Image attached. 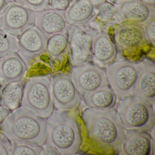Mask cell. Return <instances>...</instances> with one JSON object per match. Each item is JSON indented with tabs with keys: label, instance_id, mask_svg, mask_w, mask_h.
Instances as JSON below:
<instances>
[{
	"label": "cell",
	"instance_id": "1",
	"mask_svg": "<svg viewBox=\"0 0 155 155\" xmlns=\"http://www.w3.org/2000/svg\"><path fill=\"white\" fill-rule=\"evenodd\" d=\"M81 119L88 138L97 148L109 153H121L126 129L117 109L88 107L83 112Z\"/></svg>",
	"mask_w": 155,
	"mask_h": 155
},
{
	"label": "cell",
	"instance_id": "2",
	"mask_svg": "<svg viewBox=\"0 0 155 155\" xmlns=\"http://www.w3.org/2000/svg\"><path fill=\"white\" fill-rule=\"evenodd\" d=\"M1 129L12 142L41 147L47 139L46 119L23 107L10 113Z\"/></svg>",
	"mask_w": 155,
	"mask_h": 155
},
{
	"label": "cell",
	"instance_id": "3",
	"mask_svg": "<svg viewBox=\"0 0 155 155\" xmlns=\"http://www.w3.org/2000/svg\"><path fill=\"white\" fill-rule=\"evenodd\" d=\"M46 142L54 145L61 155H76L83 143L80 124L71 110H54L47 118Z\"/></svg>",
	"mask_w": 155,
	"mask_h": 155
},
{
	"label": "cell",
	"instance_id": "4",
	"mask_svg": "<svg viewBox=\"0 0 155 155\" xmlns=\"http://www.w3.org/2000/svg\"><path fill=\"white\" fill-rule=\"evenodd\" d=\"M118 113L126 130L151 132L155 128V113L153 105L131 95L121 99Z\"/></svg>",
	"mask_w": 155,
	"mask_h": 155
},
{
	"label": "cell",
	"instance_id": "5",
	"mask_svg": "<svg viewBox=\"0 0 155 155\" xmlns=\"http://www.w3.org/2000/svg\"><path fill=\"white\" fill-rule=\"evenodd\" d=\"M112 38L117 52L128 59L141 57L150 47L143 25L123 21L113 27Z\"/></svg>",
	"mask_w": 155,
	"mask_h": 155
},
{
	"label": "cell",
	"instance_id": "6",
	"mask_svg": "<svg viewBox=\"0 0 155 155\" xmlns=\"http://www.w3.org/2000/svg\"><path fill=\"white\" fill-rule=\"evenodd\" d=\"M54 105L49 78L36 76L28 78L23 87L21 107L47 119L53 112Z\"/></svg>",
	"mask_w": 155,
	"mask_h": 155
},
{
	"label": "cell",
	"instance_id": "7",
	"mask_svg": "<svg viewBox=\"0 0 155 155\" xmlns=\"http://www.w3.org/2000/svg\"><path fill=\"white\" fill-rule=\"evenodd\" d=\"M140 62L114 61L106 67L109 84L117 97L124 98L133 95L137 82Z\"/></svg>",
	"mask_w": 155,
	"mask_h": 155
},
{
	"label": "cell",
	"instance_id": "8",
	"mask_svg": "<svg viewBox=\"0 0 155 155\" xmlns=\"http://www.w3.org/2000/svg\"><path fill=\"white\" fill-rule=\"evenodd\" d=\"M71 76L83 99L93 92L109 87L106 69L92 62L73 67Z\"/></svg>",
	"mask_w": 155,
	"mask_h": 155
},
{
	"label": "cell",
	"instance_id": "9",
	"mask_svg": "<svg viewBox=\"0 0 155 155\" xmlns=\"http://www.w3.org/2000/svg\"><path fill=\"white\" fill-rule=\"evenodd\" d=\"M96 32L95 28L85 25L69 26V48L73 67L91 62L93 40Z\"/></svg>",
	"mask_w": 155,
	"mask_h": 155
},
{
	"label": "cell",
	"instance_id": "10",
	"mask_svg": "<svg viewBox=\"0 0 155 155\" xmlns=\"http://www.w3.org/2000/svg\"><path fill=\"white\" fill-rule=\"evenodd\" d=\"M54 104L60 109L72 110L80 105L81 97L71 74L57 73L50 80Z\"/></svg>",
	"mask_w": 155,
	"mask_h": 155
},
{
	"label": "cell",
	"instance_id": "11",
	"mask_svg": "<svg viewBox=\"0 0 155 155\" xmlns=\"http://www.w3.org/2000/svg\"><path fill=\"white\" fill-rule=\"evenodd\" d=\"M35 21V11L15 1L10 2L0 15V28L15 37L34 26Z\"/></svg>",
	"mask_w": 155,
	"mask_h": 155
},
{
	"label": "cell",
	"instance_id": "12",
	"mask_svg": "<svg viewBox=\"0 0 155 155\" xmlns=\"http://www.w3.org/2000/svg\"><path fill=\"white\" fill-rule=\"evenodd\" d=\"M17 40L19 54L28 64L45 52L47 38L35 26L24 31Z\"/></svg>",
	"mask_w": 155,
	"mask_h": 155
},
{
	"label": "cell",
	"instance_id": "13",
	"mask_svg": "<svg viewBox=\"0 0 155 155\" xmlns=\"http://www.w3.org/2000/svg\"><path fill=\"white\" fill-rule=\"evenodd\" d=\"M155 64L145 58L140 61L138 78L133 95L153 105L155 101Z\"/></svg>",
	"mask_w": 155,
	"mask_h": 155
},
{
	"label": "cell",
	"instance_id": "14",
	"mask_svg": "<svg viewBox=\"0 0 155 155\" xmlns=\"http://www.w3.org/2000/svg\"><path fill=\"white\" fill-rule=\"evenodd\" d=\"M117 50L111 35L105 30L97 31L94 37L92 62L106 68L115 61Z\"/></svg>",
	"mask_w": 155,
	"mask_h": 155
},
{
	"label": "cell",
	"instance_id": "15",
	"mask_svg": "<svg viewBox=\"0 0 155 155\" xmlns=\"http://www.w3.org/2000/svg\"><path fill=\"white\" fill-rule=\"evenodd\" d=\"M117 21L144 26L155 16V8L148 6L139 0H131L116 5Z\"/></svg>",
	"mask_w": 155,
	"mask_h": 155
},
{
	"label": "cell",
	"instance_id": "16",
	"mask_svg": "<svg viewBox=\"0 0 155 155\" xmlns=\"http://www.w3.org/2000/svg\"><path fill=\"white\" fill-rule=\"evenodd\" d=\"M35 12V26L47 39L57 33L68 31L69 27L64 18V11L45 9Z\"/></svg>",
	"mask_w": 155,
	"mask_h": 155
},
{
	"label": "cell",
	"instance_id": "17",
	"mask_svg": "<svg viewBox=\"0 0 155 155\" xmlns=\"http://www.w3.org/2000/svg\"><path fill=\"white\" fill-rule=\"evenodd\" d=\"M153 142L151 134L144 131L126 130L121 149L124 155H153Z\"/></svg>",
	"mask_w": 155,
	"mask_h": 155
},
{
	"label": "cell",
	"instance_id": "18",
	"mask_svg": "<svg viewBox=\"0 0 155 155\" xmlns=\"http://www.w3.org/2000/svg\"><path fill=\"white\" fill-rule=\"evenodd\" d=\"M28 71V66L17 51H13L1 59V81L3 84L21 83Z\"/></svg>",
	"mask_w": 155,
	"mask_h": 155
},
{
	"label": "cell",
	"instance_id": "19",
	"mask_svg": "<svg viewBox=\"0 0 155 155\" xmlns=\"http://www.w3.org/2000/svg\"><path fill=\"white\" fill-rule=\"evenodd\" d=\"M97 3L92 0H74L64 11L69 25L84 26L92 21Z\"/></svg>",
	"mask_w": 155,
	"mask_h": 155
},
{
	"label": "cell",
	"instance_id": "20",
	"mask_svg": "<svg viewBox=\"0 0 155 155\" xmlns=\"http://www.w3.org/2000/svg\"><path fill=\"white\" fill-rule=\"evenodd\" d=\"M23 87L21 83H8L0 89V105L12 112L21 107Z\"/></svg>",
	"mask_w": 155,
	"mask_h": 155
},
{
	"label": "cell",
	"instance_id": "21",
	"mask_svg": "<svg viewBox=\"0 0 155 155\" xmlns=\"http://www.w3.org/2000/svg\"><path fill=\"white\" fill-rule=\"evenodd\" d=\"M117 97L109 87L99 89L84 99V104L88 107L98 109L113 108L117 102Z\"/></svg>",
	"mask_w": 155,
	"mask_h": 155
},
{
	"label": "cell",
	"instance_id": "22",
	"mask_svg": "<svg viewBox=\"0 0 155 155\" xmlns=\"http://www.w3.org/2000/svg\"><path fill=\"white\" fill-rule=\"evenodd\" d=\"M68 31L57 33L47 39L45 52L54 60H59L69 48Z\"/></svg>",
	"mask_w": 155,
	"mask_h": 155
},
{
	"label": "cell",
	"instance_id": "23",
	"mask_svg": "<svg viewBox=\"0 0 155 155\" xmlns=\"http://www.w3.org/2000/svg\"><path fill=\"white\" fill-rule=\"evenodd\" d=\"M115 20H117L116 4L109 1H102L97 4L93 21L98 25L104 26L110 24Z\"/></svg>",
	"mask_w": 155,
	"mask_h": 155
},
{
	"label": "cell",
	"instance_id": "24",
	"mask_svg": "<svg viewBox=\"0 0 155 155\" xmlns=\"http://www.w3.org/2000/svg\"><path fill=\"white\" fill-rule=\"evenodd\" d=\"M18 49V40L15 36L0 28V58L2 59Z\"/></svg>",
	"mask_w": 155,
	"mask_h": 155
},
{
	"label": "cell",
	"instance_id": "25",
	"mask_svg": "<svg viewBox=\"0 0 155 155\" xmlns=\"http://www.w3.org/2000/svg\"><path fill=\"white\" fill-rule=\"evenodd\" d=\"M11 155H42V149L41 147L33 146L21 142H12Z\"/></svg>",
	"mask_w": 155,
	"mask_h": 155
},
{
	"label": "cell",
	"instance_id": "26",
	"mask_svg": "<svg viewBox=\"0 0 155 155\" xmlns=\"http://www.w3.org/2000/svg\"><path fill=\"white\" fill-rule=\"evenodd\" d=\"M22 5L35 11H42L48 7V0H15Z\"/></svg>",
	"mask_w": 155,
	"mask_h": 155
},
{
	"label": "cell",
	"instance_id": "27",
	"mask_svg": "<svg viewBox=\"0 0 155 155\" xmlns=\"http://www.w3.org/2000/svg\"><path fill=\"white\" fill-rule=\"evenodd\" d=\"M146 35L150 45L154 47L155 45V16L152 18L144 25Z\"/></svg>",
	"mask_w": 155,
	"mask_h": 155
},
{
	"label": "cell",
	"instance_id": "28",
	"mask_svg": "<svg viewBox=\"0 0 155 155\" xmlns=\"http://www.w3.org/2000/svg\"><path fill=\"white\" fill-rule=\"evenodd\" d=\"M12 142L2 132H0V155H11Z\"/></svg>",
	"mask_w": 155,
	"mask_h": 155
},
{
	"label": "cell",
	"instance_id": "29",
	"mask_svg": "<svg viewBox=\"0 0 155 155\" xmlns=\"http://www.w3.org/2000/svg\"><path fill=\"white\" fill-rule=\"evenodd\" d=\"M71 3V0H48V7L55 11H65Z\"/></svg>",
	"mask_w": 155,
	"mask_h": 155
},
{
	"label": "cell",
	"instance_id": "30",
	"mask_svg": "<svg viewBox=\"0 0 155 155\" xmlns=\"http://www.w3.org/2000/svg\"><path fill=\"white\" fill-rule=\"evenodd\" d=\"M41 147L42 155H61L58 149L51 143L45 142Z\"/></svg>",
	"mask_w": 155,
	"mask_h": 155
},
{
	"label": "cell",
	"instance_id": "31",
	"mask_svg": "<svg viewBox=\"0 0 155 155\" xmlns=\"http://www.w3.org/2000/svg\"><path fill=\"white\" fill-rule=\"evenodd\" d=\"M11 113L6 107L0 105V126L7 119L8 116Z\"/></svg>",
	"mask_w": 155,
	"mask_h": 155
},
{
	"label": "cell",
	"instance_id": "32",
	"mask_svg": "<svg viewBox=\"0 0 155 155\" xmlns=\"http://www.w3.org/2000/svg\"><path fill=\"white\" fill-rule=\"evenodd\" d=\"M9 4L8 0H0V15L7 7Z\"/></svg>",
	"mask_w": 155,
	"mask_h": 155
},
{
	"label": "cell",
	"instance_id": "33",
	"mask_svg": "<svg viewBox=\"0 0 155 155\" xmlns=\"http://www.w3.org/2000/svg\"><path fill=\"white\" fill-rule=\"evenodd\" d=\"M148 6L155 8V0H139Z\"/></svg>",
	"mask_w": 155,
	"mask_h": 155
},
{
	"label": "cell",
	"instance_id": "34",
	"mask_svg": "<svg viewBox=\"0 0 155 155\" xmlns=\"http://www.w3.org/2000/svg\"><path fill=\"white\" fill-rule=\"evenodd\" d=\"M110 2H112L114 4H116V5H119L121 3H123L124 2H126V1H131V0H109Z\"/></svg>",
	"mask_w": 155,
	"mask_h": 155
},
{
	"label": "cell",
	"instance_id": "35",
	"mask_svg": "<svg viewBox=\"0 0 155 155\" xmlns=\"http://www.w3.org/2000/svg\"><path fill=\"white\" fill-rule=\"evenodd\" d=\"M1 59L0 58V64H1ZM1 83V75H0V84Z\"/></svg>",
	"mask_w": 155,
	"mask_h": 155
},
{
	"label": "cell",
	"instance_id": "36",
	"mask_svg": "<svg viewBox=\"0 0 155 155\" xmlns=\"http://www.w3.org/2000/svg\"><path fill=\"white\" fill-rule=\"evenodd\" d=\"M94 1H104V0H92Z\"/></svg>",
	"mask_w": 155,
	"mask_h": 155
}]
</instances>
